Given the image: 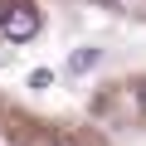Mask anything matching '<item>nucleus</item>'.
Wrapping results in <instances>:
<instances>
[{
	"mask_svg": "<svg viewBox=\"0 0 146 146\" xmlns=\"http://www.w3.org/2000/svg\"><path fill=\"white\" fill-rule=\"evenodd\" d=\"M102 63V49H78L68 58V73H88V68H98Z\"/></svg>",
	"mask_w": 146,
	"mask_h": 146,
	"instance_id": "nucleus-2",
	"label": "nucleus"
},
{
	"mask_svg": "<svg viewBox=\"0 0 146 146\" xmlns=\"http://www.w3.org/2000/svg\"><path fill=\"white\" fill-rule=\"evenodd\" d=\"M54 146H73V141H54Z\"/></svg>",
	"mask_w": 146,
	"mask_h": 146,
	"instance_id": "nucleus-4",
	"label": "nucleus"
},
{
	"mask_svg": "<svg viewBox=\"0 0 146 146\" xmlns=\"http://www.w3.org/2000/svg\"><path fill=\"white\" fill-rule=\"evenodd\" d=\"M0 34H5L10 44H29V39L39 34V15H34V5L10 0V5L0 10Z\"/></svg>",
	"mask_w": 146,
	"mask_h": 146,
	"instance_id": "nucleus-1",
	"label": "nucleus"
},
{
	"mask_svg": "<svg viewBox=\"0 0 146 146\" xmlns=\"http://www.w3.org/2000/svg\"><path fill=\"white\" fill-rule=\"evenodd\" d=\"M141 107H146V88H141Z\"/></svg>",
	"mask_w": 146,
	"mask_h": 146,
	"instance_id": "nucleus-5",
	"label": "nucleus"
},
{
	"mask_svg": "<svg viewBox=\"0 0 146 146\" xmlns=\"http://www.w3.org/2000/svg\"><path fill=\"white\" fill-rule=\"evenodd\" d=\"M49 83H54L49 68H34V73H29V88H49Z\"/></svg>",
	"mask_w": 146,
	"mask_h": 146,
	"instance_id": "nucleus-3",
	"label": "nucleus"
}]
</instances>
